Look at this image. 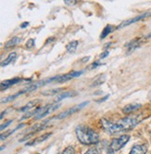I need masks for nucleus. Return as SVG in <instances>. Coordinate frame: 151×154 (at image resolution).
<instances>
[{"mask_svg": "<svg viewBox=\"0 0 151 154\" xmlns=\"http://www.w3.org/2000/svg\"><path fill=\"white\" fill-rule=\"evenodd\" d=\"M146 149L143 145H134L129 154H146Z\"/></svg>", "mask_w": 151, "mask_h": 154, "instance_id": "9b49d317", "label": "nucleus"}, {"mask_svg": "<svg viewBox=\"0 0 151 154\" xmlns=\"http://www.w3.org/2000/svg\"><path fill=\"white\" fill-rule=\"evenodd\" d=\"M82 73H83V72L80 71V72H70V73H67V74H63V75H58V78H57V82L56 83L61 84V83L67 82V81L75 78V77L80 76Z\"/></svg>", "mask_w": 151, "mask_h": 154, "instance_id": "0eeeda50", "label": "nucleus"}, {"mask_svg": "<svg viewBox=\"0 0 151 154\" xmlns=\"http://www.w3.org/2000/svg\"><path fill=\"white\" fill-rule=\"evenodd\" d=\"M88 60H90V57L84 58V59H82V62H86V61H88Z\"/></svg>", "mask_w": 151, "mask_h": 154, "instance_id": "7c9ffc66", "label": "nucleus"}, {"mask_svg": "<svg viewBox=\"0 0 151 154\" xmlns=\"http://www.w3.org/2000/svg\"><path fill=\"white\" fill-rule=\"evenodd\" d=\"M63 90V88H57V89H50V90H47V91H43L42 95L44 96H50V95H54L57 94L59 92H61Z\"/></svg>", "mask_w": 151, "mask_h": 154, "instance_id": "412c9836", "label": "nucleus"}, {"mask_svg": "<svg viewBox=\"0 0 151 154\" xmlns=\"http://www.w3.org/2000/svg\"><path fill=\"white\" fill-rule=\"evenodd\" d=\"M21 42V38L20 37H13L10 40H8L6 44H5V48H13L15 46H17L18 44H20Z\"/></svg>", "mask_w": 151, "mask_h": 154, "instance_id": "4468645a", "label": "nucleus"}, {"mask_svg": "<svg viewBox=\"0 0 151 154\" xmlns=\"http://www.w3.org/2000/svg\"><path fill=\"white\" fill-rule=\"evenodd\" d=\"M76 135L83 145H92L99 142V135L87 126H78L76 128Z\"/></svg>", "mask_w": 151, "mask_h": 154, "instance_id": "f03ea898", "label": "nucleus"}, {"mask_svg": "<svg viewBox=\"0 0 151 154\" xmlns=\"http://www.w3.org/2000/svg\"><path fill=\"white\" fill-rule=\"evenodd\" d=\"M109 97V95H106L104 98H102V100H97V102H103V101H104V100H107V97Z\"/></svg>", "mask_w": 151, "mask_h": 154, "instance_id": "c85d7f7f", "label": "nucleus"}, {"mask_svg": "<svg viewBox=\"0 0 151 154\" xmlns=\"http://www.w3.org/2000/svg\"><path fill=\"white\" fill-rule=\"evenodd\" d=\"M21 81V78H18V77H15V78L13 79H8V80H5L3 82H1V84H0V89H1V91H5L6 89H8V87L12 86L18 83H20Z\"/></svg>", "mask_w": 151, "mask_h": 154, "instance_id": "6e6552de", "label": "nucleus"}, {"mask_svg": "<svg viewBox=\"0 0 151 154\" xmlns=\"http://www.w3.org/2000/svg\"><path fill=\"white\" fill-rule=\"evenodd\" d=\"M88 104H89V101H84V102H82V103H80V104H78V105H76V106H74V107H72V108L66 109V112H63L58 114L57 116L53 117V119L61 120V119H63V118H66V117H68V116L74 114L75 112H77L80 111V109H81L82 108H84L86 105H88Z\"/></svg>", "mask_w": 151, "mask_h": 154, "instance_id": "39448f33", "label": "nucleus"}, {"mask_svg": "<svg viewBox=\"0 0 151 154\" xmlns=\"http://www.w3.org/2000/svg\"><path fill=\"white\" fill-rule=\"evenodd\" d=\"M23 126H25V124H21L20 125H18L16 128H14V129H10V130H8V131H7V132H5V133H3V134H1V136H0V138H1V140H4L6 137H8L10 134H12V133H14L15 131H17L18 129H20V128H21Z\"/></svg>", "mask_w": 151, "mask_h": 154, "instance_id": "f3484780", "label": "nucleus"}, {"mask_svg": "<svg viewBox=\"0 0 151 154\" xmlns=\"http://www.w3.org/2000/svg\"><path fill=\"white\" fill-rule=\"evenodd\" d=\"M61 103H54V104H50V105H46L44 107H41V108H38L37 109V115L35 116V119L36 120H38V119H41L43 117L47 116L48 114H50V112L56 111L57 109H59L61 107Z\"/></svg>", "mask_w": 151, "mask_h": 154, "instance_id": "20e7f679", "label": "nucleus"}, {"mask_svg": "<svg viewBox=\"0 0 151 154\" xmlns=\"http://www.w3.org/2000/svg\"><path fill=\"white\" fill-rule=\"evenodd\" d=\"M140 38H135L132 41L129 42L127 45H126V48H127V54H131L132 52H133L136 48H138L140 47Z\"/></svg>", "mask_w": 151, "mask_h": 154, "instance_id": "1a4fd4ad", "label": "nucleus"}, {"mask_svg": "<svg viewBox=\"0 0 151 154\" xmlns=\"http://www.w3.org/2000/svg\"><path fill=\"white\" fill-rule=\"evenodd\" d=\"M148 100L151 101V90L149 91V93H148Z\"/></svg>", "mask_w": 151, "mask_h": 154, "instance_id": "2f4dec72", "label": "nucleus"}, {"mask_svg": "<svg viewBox=\"0 0 151 154\" xmlns=\"http://www.w3.org/2000/svg\"><path fill=\"white\" fill-rule=\"evenodd\" d=\"M146 38H151V32H150V34H149V35H147Z\"/></svg>", "mask_w": 151, "mask_h": 154, "instance_id": "72a5a7b5", "label": "nucleus"}, {"mask_svg": "<svg viewBox=\"0 0 151 154\" xmlns=\"http://www.w3.org/2000/svg\"><path fill=\"white\" fill-rule=\"evenodd\" d=\"M6 114V112H2V113H1V116H0V118L1 119H3V117H4V115Z\"/></svg>", "mask_w": 151, "mask_h": 154, "instance_id": "473e14b6", "label": "nucleus"}, {"mask_svg": "<svg viewBox=\"0 0 151 154\" xmlns=\"http://www.w3.org/2000/svg\"><path fill=\"white\" fill-rule=\"evenodd\" d=\"M139 108H141V105H140V104H136V103L129 104V105H126L123 108V112L124 113H130V112H133L136 111V109H138Z\"/></svg>", "mask_w": 151, "mask_h": 154, "instance_id": "ddd939ff", "label": "nucleus"}, {"mask_svg": "<svg viewBox=\"0 0 151 154\" xmlns=\"http://www.w3.org/2000/svg\"><path fill=\"white\" fill-rule=\"evenodd\" d=\"M64 3L66 5H75L77 3V1L76 0H64Z\"/></svg>", "mask_w": 151, "mask_h": 154, "instance_id": "bb28decb", "label": "nucleus"}, {"mask_svg": "<svg viewBox=\"0 0 151 154\" xmlns=\"http://www.w3.org/2000/svg\"><path fill=\"white\" fill-rule=\"evenodd\" d=\"M130 139V136L129 135H122L117 138H114L109 146V153L113 154L116 151H118L121 149Z\"/></svg>", "mask_w": 151, "mask_h": 154, "instance_id": "7ed1b4c3", "label": "nucleus"}, {"mask_svg": "<svg viewBox=\"0 0 151 154\" xmlns=\"http://www.w3.org/2000/svg\"><path fill=\"white\" fill-rule=\"evenodd\" d=\"M62 154H75V149H74L73 147L69 146V147H67L66 149L63 151Z\"/></svg>", "mask_w": 151, "mask_h": 154, "instance_id": "4be33fe9", "label": "nucleus"}, {"mask_svg": "<svg viewBox=\"0 0 151 154\" xmlns=\"http://www.w3.org/2000/svg\"><path fill=\"white\" fill-rule=\"evenodd\" d=\"M78 44H79L78 41H72L69 44H67V46H66L67 51L69 53H74L76 51V49H77V48H78Z\"/></svg>", "mask_w": 151, "mask_h": 154, "instance_id": "a211bd4d", "label": "nucleus"}, {"mask_svg": "<svg viewBox=\"0 0 151 154\" xmlns=\"http://www.w3.org/2000/svg\"><path fill=\"white\" fill-rule=\"evenodd\" d=\"M16 58H17V53L16 52L10 53L8 56V58L4 61L1 62V67H5V66L8 65L9 63H11L12 61H14L16 60Z\"/></svg>", "mask_w": 151, "mask_h": 154, "instance_id": "2eb2a0df", "label": "nucleus"}, {"mask_svg": "<svg viewBox=\"0 0 151 154\" xmlns=\"http://www.w3.org/2000/svg\"><path fill=\"white\" fill-rule=\"evenodd\" d=\"M34 46H35V39L31 38V39H29V40L26 42V45H25L26 48H32Z\"/></svg>", "mask_w": 151, "mask_h": 154, "instance_id": "5701e85b", "label": "nucleus"}, {"mask_svg": "<svg viewBox=\"0 0 151 154\" xmlns=\"http://www.w3.org/2000/svg\"><path fill=\"white\" fill-rule=\"evenodd\" d=\"M79 93L77 91H66V92H63L60 95L57 96L56 97V101L59 102L61 101L62 100H63V98H66V97H73L75 96H77Z\"/></svg>", "mask_w": 151, "mask_h": 154, "instance_id": "9d476101", "label": "nucleus"}, {"mask_svg": "<svg viewBox=\"0 0 151 154\" xmlns=\"http://www.w3.org/2000/svg\"><path fill=\"white\" fill-rule=\"evenodd\" d=\"M12 123V120H9V121H8V122H6L5 124H3V125H1V127H0V129H1V131H3L8 125H9L10 124Z\"/></svg>", "mask_w": 151, "mask_h": 154, "instance_id": "393cba45", "label": "nucleus"}, {"mask_svg": "<svg viewBox=\"0 0 151 154\" xmlns=\"http://www.w3.org/2000/svg\"><path fill=\"white\" fill-rule=\"evenodd\" d=\"M109 55V52L108 51H105V52H104L103 54H101V56H100V58L101 59H104V58H105V57H107Z\"/></svg>", "mask_w": 151, "mask_h": 154, "instance_id": "cd10ccee", "label": "nucleus"}, {"mask_svg": "<svg viewBox=\"0 0 151 154\" xmlns=\"http://www.w3.org/2000/svg\"><path fill=\"white\" fill-rule=\"evenodd\" d=\"M102 65V63H100V62H98V61H97V62H93L91 66H90V69H94V68H96V67H98V66H101Z\"/></svg>", "mask_w": 151, "mask_h": 154, "instance_id": "a878e982", "label": "nucleus"}, {"mask_svg": "<svg viewBox=\"0 0 151 154\" xmlns=\"http://www.w3.org/2000/svg\"><path fill=\"white\" fill-rule=\"evenodd\" d=\"M29 25V23L28 21H25V23H24L23 24L21 25V28H25V27H27Z\"/></svg>", "mask_w": 151, "mask_h": 154, "instance_id": "c756f323", "label": "nucleus"}, {"mask_svg": "<svg viewBox=\"0 0 151 154\" xmlns=\"http://www.w3.org/2000/svg\"><path fill=\"white\" fill-rule=\"evenodd\" d=\"M139 122H140V119L138 116H129V117L121 119L120 121H118L117 123L109 122V121H107L106 119L101 120L104 130L109 135H113L121 131L130 130L133 128Z\"/></svg>", "mask_w": 151, "mask_h": 154, "instance_id": "f257e3e1", "label": "nucleus"}, {"mask_svg": "<svg viewBox=\"0 0 151 154\" xmlns=\"http://www.w3.org/2000/svg\"><path fill=\"white\" fill-rule=\"evenodd\" d=\"M104 81H105V76H104V75H100V76L98 77V78H96V79L93 81L92 86H98V85H101L102 84L104 83Z\"/></svg>", "mask_w": 151, "mask_h": 154, "instance_id": "aec40b11", "label": "nucleus"}, {"mask_svg": "<svg viewBox=\"0 0 151 154\" xmlns=\"http://www.w3.org/2000/svg\"><path fill=\"white\" fill-rule=\"evenodd\" d=\"M112 32V26L111 25H106L104 28V30L102 31V34H101V35H100V38L101 39H104V38H105L107 35H108L110 32Z\"/></svg>", "mask_w": 151, "mask_h": 154, "instance_id": "6ab92c4d", "label": "nucleus"}, {"mask_svg": "<svg viewBox=\"0 0 151 154\" xmlns=\"http://www.w3.org/2000/svg\"><path fill=\"white\" fill-rule=\"evenodd\" d=\"M41 102V100H32V101H30V102H28L24 107H23L21 109H20V112H26V111H28V109H30L31 108H34V107H36L38 103H40Z\"/></svg>", "mask_w": 151, "mask_h": 154, "instance_id": "dca6fc26", "label": "nucleus"}, {"mask_svg": "<svg viewBox=\"0 0 151 154\" xmlns=\"http://www.w3.org/2000/svg\"><path fill=\"white\" fill-rule=\"evenodd\" d=\"M85 154H99V151H98V149H95V148H92L89 150L86 151Z\"/></svg>", "mask_w": 151, "mask_h": 154, "instance_id": "b1692460", "label": "nucleus"}, {"mask_svg": "<svg viewBox=\"0 0 151 154\" xmlns=\"http://www.w3.org/2000/svg\"><path fill=\"white\" fill-rule=\"evenodd\" d=\"M51 133H48V134H45V135H42L38 137H37L36 139H34L33 141H32L31 143H26V146H32V145H36V144H38V143L40 142H43L44 140H46L47 138H49L50 137Z\"/></svg>", "mask_w": 151, "mask_h": 154, "instance_id": "f8f14e48", "label": "nucleus"}, {"mask_svg": "<svg viewBox=\"0 0 151 154\" xmlns=\"http://www.w3.org/2000/svg\"><path fill=\"white\" fill-rule=\"evenodd\" d=\"M151 15V12H146V13H143L141 15H138V16H135L132 19H129V20H126L125 21H123L122 23H120V25L117 26V29H121L123 27H126L128 25H131L134 23H136V21H139V20H144L145 18H147Z\"/></svg>", "mask_w": 151, "mask_h": 154, "instance_id": "423d86ee", "label": "nucleus"}]
</instances>
